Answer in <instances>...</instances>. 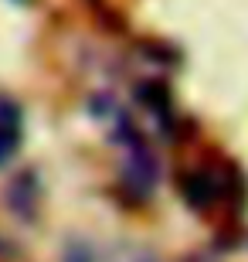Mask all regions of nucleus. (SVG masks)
<instances>
[{
  "instance_id": "nucleus-1",
  "label": "nucleus",
  "mask_w": 248,
  "mask_h": 262,
  "mask_svg": "<svg viewBox=\"0 0 248 262\" xmlns=\"http://www.w3.org/2000/svg\"><path fill=\"white\" fill-rule=\"evenodd\" d=\"M105 119L112 123V140L123 146V187H126V194H133L136 201H146V198L153 194L156 181H160L156 157H153V150L146 146L143 133L136 129V123L126 116L119 106L109 102Z\"/></svg>"
},
{
  "instance_id": "nucleus-2",
  "label": "nucleus",
  "mask_w": 248,
  "mask_h": 262,
  "mask_svg": "<svg viewBox=\"0 0 248 262\" xmlns=\"http://www.w3.org/2000/svg\"><path fill=\"white\" fill-rule=\"evenodd\" d=\"M181 194L191 208L208 211L211 204H218L224 198V177L218 170H211V167H197V170L181 177Z\"/></svg>"
},
{
  "instance_id": "nucleus-3",
  "label": "nucleus",
  "mask_w": 248,
  "mask_h": 262,
  "mask_svg": "<svg viewBox=\"0 0 248 262\" xmlns=\"http://www.w3.org/2000/svg\"><path fill=\"white\" fill-rule=\"evenodd\" d=\"M20 136H24V119H20V109L14 106L10 99H0V167H4L10 157L17 154Z\"/></svg>"
},
{
  "instance_id": "nucleus-4",
  "label": "nucleus",
  "mask_w": 248,
  "mask_h": 262,
  "mask_svg": "<svg viewBox=\"0 0 248 262\" xmlns=\"http://www.w3.org/2000/svg\"><path fill=\"white\" fill-rule=\"evenodd\" d=\"M140 262H150V259H140Z\"/></svg>"
}]
</instances>
